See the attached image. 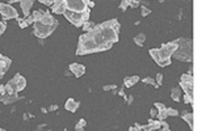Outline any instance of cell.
Listing matches in <instances>:
<instances>
[{"label":"cell","instance_id":"ffe728a7","mask_svg":"<svg viewBox=\"0 0 197 131\" xmlns=\"http://www.w3.org/2000/svg\"><path fill=\"white\" fill-rule=\"evenodd\" d=\"M180 97H181V89L179 88V86H175V88H172V91H171V98L173 101H176V102H179Z\"/></svg>","mask_w":197,"mask_h":131},{"label":"cell","instance_id":"4fadbf2b","mask_svg":"<svg viewBox=\"0 0 197 131\" xmlns=\"http://www.w3.org/2000/svg\"><path fill=\"white\" fill-rule=\"evenodd\" d=\"M52 8H53V13H55V14H63L66 12L64 0H54Z\"/></svg>","mask_w":197,"mask_h":131},{"label":"cell","instance_id":"836d02e7","mask_svg":"<svg viewBox=\"0 0 197 131\" xmlns=\"http://www.w3.org/2000/svg\"><path fill=\"white\" fill-rule=\"evenodd\" d=\"M155 107L158 109V112H160V110H164V109H166V105L162 104V102H155Z\"/></svg>","mask_w":197,"mask_h":131},{"label":"cell","instance_id":"cb8c5ba5","mask_svg":"<svg viewBox=\"0 0 197 131\" xmlns=\"http://www.w3.org/2000/svg\"><path fill=\"white\" fill-rule=\"evenodd\" d=\"M95 25L93 23H91V21H87V23H84L83 25H82V28H83V30L85 32V33H90V32H92L93 29H95Z\"/></svg>","mask_w":197,"mask_h":131},{"label":"cell","instance_id":"e0dca14e","mask_svg":"<svg viewBox=\"0 0 197 131\" xmlns=\"http://www.w3.org/2000/svg\"><path fill=\"white\" fill-rule=\"evenodd\" d=\"M19 100V94H4V96H0V101L4 102L5 105H8L11 102H14V101Z\"/></svg>","mask_w":197,"mask_h":131},{"label":"cell","instance_id":"3957f363","mask_svg":"<svg viewBox=\"0 0 197 131\" xmlns=\"http://www.w3.org/2000/svg\"><path fill=\"white\" fill-rule=\"evenodd\" d=\"M175 42H176V45H178V49L172 56L181 62H192V59H193L192 41L189 38H179Z\"/></svg>","mask_w":197,"mask_h":131},{"label":"cell","instance_id":"7bdbcfd3","mask_svg":"<svg viewBox=\"0 0 197 131\" xmlns=\"http://www.w3.org/2000/svg\"><path fill=\"white\" fill-rule=\"evenodd\" d=\"M58 109V105H52L50 106V110H57Z\"/></svg>","mask_w":197,"mask_h":131},{"label":"cell","instance_id":"7dc6e473","mask_svg":"<svg viewBox=\"0 0 197 131\" xmlns=\"http://www.w3.org/2000/svg\"><path fill=\"white\" fill-rule=\"evenodd\" d=\"M0 131H7V130H4V128H0Z\"/></svg>","mask_w":197,"mask_h":131},{"label":"cell","instance_id":"5bb4252c","mask_svg":"<svg viewBox=\"0 0 197 131\" xmlns=\"http://www.w3.org/2000/svg\"><path fill=\"white\" fill-rule=\"evenodd\" d=\"M33 4H34L33 0H21L20 2V7H21V9H23L24 17H29V12H30Z\"/></svg>","mask_w":197,"mask_h":131},{"label":"cell","instance_id":"484cf974","mask_svg":"<svg viewBox=\"0 0 197 131\" xmlns=\"http://www.w3.org/2000/svg\"><path fill=\"white\" fill-rule=\"evenodd\" d=\"M156 117H158V121H164L167 117H168V114H167V107L164 109V110H160V112H158Z\"/></svg>","mask_w":197,"mask_h":131},{"label":"cell","instance_id":"f546056e","mask_svg":"<svg viewBox=\"0 0 197 131\" xmlns=\"http://www.w3.org/2000/svg\"><path fill=\"white\" fill-rule=\"evenodd\" d=\"M128 7H129V0H122L121 5H120V9H121V11H126Z\"/></svg>","mask_w":197,"mask_h":131},{"label":"cell","instance_id":"7a4b0ae2","mask_svg":"<svg viewBox=\"0 0 197 131\" xmlns=\"http://www.w3.org/2000/svg\"><path fill=\"white\" fill-rule=\"evenodd\" d=\"M176 49H178L176 42L172 41L168 43H164V45H162L159 49H151L150 55L152 59L158 63V66H160V67H167V66L171 64V58H172L173 53L176 51Z\"/></svg>","mask_w":197,"mask_h":131},{"label":"cell","instance_id":"4dcf8cb0","mask_svg":"<svg viewBox=\"0 0 197 131\" xmlns=\"http://www.w3.org/2000/svg\"><path fill=\"white\" fill-rule=\"evenodd\" d=\"M17 21H19V25H20V28H23V29H24V28H26V26H28L26 21H25L24 18H20V17H19V18H17Z\"/></svg>","mask_w":197,"mask_h":131},{"label":"cell","instance_id":"b9f144b4","mask_svg":"<svg viewBox=\"0 0 197 131\" xmlns=\"http://www.w3.org/2000/svg\"><path fill=\"white\" fill-rule=\"evenodd\" d=\"M134 127H135L138 131H140V130H142V125H140V123H135V125H134Z\"/></svg>","mask_w":197,"mask_h":131},{"label":"cell","instance_id":"9a60e30c","mask_svg":"<svg viewBox=\"0 0 197 131\" xmlns=\"http://www.w3.org/2000/svg\"><path fill=\"white\" fill-rule=\"evenodd\" d=\"M78 107H79V102L74 98H68L64 104V109L66 110H68L70 113H75L78 110Z\"/></svg>","mask_w":197,"mask_h":131},{"label":"cell","instance_id":"f35d334b","mask_svg":"<svg viewBox=\"0 0 197 131\" xmlns=\"http://www.w3.org/2000/svg\"><path fill=\"white\" fill-rule=\"evenodd\" d=\"M4 94H5V86L0 85V96H4Z\"/></svg>","mask_w":197,"mask_h":131},{"label":"cell","instance_id":"8992f818","mask_svg":"<svg viewBox=\"0 0 197 131\" xmlns=\"http://www.w3.org/2000/svg\"><path fill=\"white\" fill-rule=\"evenodd\" d=\"M57 29V25H42L41 23H34L33 24V33L36 37H38V38H47L50 34H52L54 30Z\"/></svg>","mask_w":197,"mask_h":131},{"label":"cell","instance_id":"7402d4cb","mask_svg":"<svg viewBox=\"0 0 197 131\" xmlns=\"http://www.w3.org/2000/svg\"><path fill=\"white\" fill-rule=\"evenodd\" d=\"M45 13H46V11H42V9L36 11V12L32 14L33 21H34V23H38V21H41V20H42V17L45 16Z\"/></svg>","mask_w":197,"mask_h":131},{"label":"cell","instance_id":"e575fe53","mask_svg":"<svg viewBox=\"0 0 197 131\" xmlns=\"http://www.w3.org/2000/svg\"><path fill=\"white\" fill-rule=\"evenodd\" d=\"M84 4H85L87 8H93V7H95V3L91 2V0H84Z\"/></svg>","mask_w":197,"mask_h":131},{"label":"cell","instance_id":"8fae6325","mask_svg":"<svg viewBox=\"0 0 197 131\" xmlns=\"http://www.w3.org/2000/svg\"><path fill=\"white\" fill-rule=\"evenodd\" d=\"M68 68L70 71L74 74L75 77H80V76H83L85 74V67L83 64H79V63H71L68 66Z\"/></svg>","mask_w":197,"mask_h":131},{"label":"cell","instance_id":"ac0fdd59","mask_svg":"<svg viewBox=\"0 0 197 131\" xmlns=\"http://www.w3.org/2000/svg\"><path fill=\"white\" fill-rule=\"evenodd\" d=\"M181 118H183L189 125V127L193 130V113L192 112H184L183 114H181Z\"/></svg>","mask_w":197,"mask_h":131},{"label":"cell","instance_id":"1f68e13d","mask_svg":"<svg viewBox=\"0 0 197 131\" xmlns=\"http://www.w3.org/2000/svg\"><path fill=\"white\" fill-rule=\"evenodd\" d=\"M5 29H7V24L4 23V21H0V35L5 32Z\"/></svg>","mask_w":197,"mask_h":131},{"label":"cell","instance_id":"6da1fadb","mask_svg":"<svg viewBox=\"0 0 197 131\" xmlns=\"http://www.w3.org/2000/svg\"><path fill=\"white\" fill-rule=\"evenodd\" d=\"M118 32L120 24L116 18L96 25L92 32L80 35L76 55H87L112 49L114 43L118 42Z\"/></svg>","mask_w":197,"mask_h":131},{"label":"cell","instance_id":"277c9868","mask_svg":"<svg viewBox=\"0 0 197 131\" xmlns=\"http://www.w3.org/2000/svg\"><path fill=\"white\" fill-rule=\"evenodd\" d=\"M64 17L67 18L71 24H74L75 26L78 28H82V25L87 21H90V14H91V11L90 8L85 9L84 12L82 13H75V12H70V11H66L64 13Z\"/></svg>","mask_w":197,"mask_h":131},{"label":"cell","instance_id":"2e32d148","mask_svg":"<svg viewBox=\"0 0 197 131\" xmlns=\"http://www.w3.org/2000/svg\"><path fill=\"white\" fill-rule=\"evenodd\" d=\"M38 23H41L42 25H47V26H50V25H58V21L53 17V14H50L49 12L45 13V16H43L42 20L38 21Z\"/></svg>","mask_w":197,"mask_h":131},{"label":"cell","instance_id":"60d3db41","mask_svg":"<svg viewBox=\"0 0 197 131\" xmlns=\"http://www.w3.org/2000/svg\"><path fill=\"white\" fill-rule=\"evenodd\" d=\"M156 114H158V112L155 110V109H152V110L150 112V115H151V117H156Z\"/></svg>","mask_w":197,"mask_h":131},{"label":"cell","instance_id":"5b68a950","mask_svg":"<svg viewBox=\"0 0 197 131\" xmlns=\"http://www.w3.org/2000/svg\"><path fill=\"white\" fill-rule=\"evenodd\" d=\"M179 88L183 89L187 96H189V98L193 100L194 97V89H193V76L192 74H183L180 76V83H179Z\"/></svg>","mask_w":197,"mask_h":131},{"label":"cell","instance_id":"603a6c76","mask_svg":"<svg viewBox=\"0 0 197 131\" xmlns=\"http://www.w3.org/2000/svg\"><path fill=\"white\" fill-rule=\"evenodd\" d=\"M145 39H146V35H145L143 33H141V34H137L135 37H134V43H135L137 46L142 47V46H143V43H145Z\"/></svg>","mask_w":197,"mask_h":131},{"label":"cell","instance_id":"d4e9b609","mask_svg":"<svg viewBox=\"0 0 197 131\" xmlns=\"http://www.w3.org/2000/svg\"><path fill=\"white\" fill-rule=\"evenodd\" d=\"M142 81L145 83V84H149V85H154L155 88H158V84H156V81L152 77H150V76H147V77H145V79H142Z\"/></svg>","mask_w":197,"mask_h":131},{"label":"cell","instance_id":"74e56055","mask_svg":"<svg viewBox=\"0 0 197 131\" xmlns=\"http://www.w3.org/2000/svg\"><path fill=\"white\" fill-rule=\"evenodd\" d=\"M129 5L133 7V8H135V7L140 5V2H135V0H129Z\"/></svg>","mask_w":197,"mask_h":131},{"label":"cell","instance_id":"d6a6232c","mask_svg":"<svg viewBox=\"0 0 197 131\" xmlns=\"http://www.w3.org/2000/svg\"><path fill=\"white\" fill-rule=\"evenodd\" d=\"M156 81H158V86L163 84V75L160 74V72H159V74L156 75Z\"/></svg>","mask_w":197,"mask_h":131},{"label":"cell","instance_id":"ba28073f","mask_svg":"<svg viewBox=\"0 0 197 131\" xmlns=\"http://www.w3.org/2000/svg\"><path fill=\"white\" fill-rule=\"evenodd\" d=\"M0 14L3 20H11V18H19V12L13 8L12 5L7 3H0Z\"/></svg>","mask_w":197,"mask_h":131},{"label":"cell","instance_id":"44dd1931","mask_svg":"<svg viewBox=\"0 0 197 131\" xmlns=\"http://www.w3.org/2000/svg\"><path fill=\"white\" fill-rule=\"evenodd\" d=\"M25 86H26V80H25V77L24 76H19V79H17V93L19 92H21V91H24L25 89Z\"/></svg>","mask_w":197,"mask_h":131},{"label":"cell","instance_id":"f1b7e54d","mask_svg":"<svg viewBox=\"0 0 197 131\" xmlns=\"http://www.w3.org/2000/svg\"><path fill=\"white\" fill-rule=\"evenodd\" d=\"M87 126V122L84 121V119H79V122L76 123V126H75V128H84Z\"/></svg>","mask_w":197,"mask_h":131},{"label":"cell","instance_id":"d6986e66","mask_svg":"<svg viewBox=\"0 0 197 131\" xmlns=\"http://www.w3.org/2000/svg\"><path fill=\"white\" fill-rule=\"evenodd\" d=\"M140 81V77L138 76H130V77H125L123 79V84H125L126 88H130V86H133L134 84H137Z\"/></svg>","mask_w":197,"mask_h":131},{"label":"cell","instance_id":"d590c367","mask_svg":"<svg viewBox=\"0 0 197 131\" xmlns=\"http://www.w3.org/2000/svg\"><path fill=\"white\" fill-rule=\"evenodd\" d=\"M40 3H41V4H45V5H50V7H52L53 3H54V0H40Z\"/></svg>","mask_w":197,"mask_h":131},{"label":"cell","instance_id":"bcb514c9","mask_svg":"<svg viewBox=\"0 0 197 131\" xmlns=\"http://www.w3.org/2000/svg\"><path fill=\"white\" fill-rule=\"evenodd\" d=\"M75 131H84V128H75Z\"/></svg>","mask_w":197,"mask_h":131},{"label":"cell","instance_id":"52a82bcc","mask_svg":"<svg viewBox=\"0 0 197 131\" xmlns=\"http://www.w3.org/2000/svg\"><path fill=\"white\" fill-rule=\"evenodd\" d=\"M64 7L66 11L75 12V13H82L85 9H88L84 4V0H64Z\"/></svg>","mask_w":197,"mask_h":131},{"label":"cell","instance_id":"30bf717a","mask_svg":"<svg viewBox=\"0 0 197 131\" xmlns=\"http://www.w3.org/2000/svg\"><path fill=\"white\" fill-rule=\"evenodd\" d=\"M11 64H12L11 58L5 56V55H3V54H0V79L4 76V74L7 72V70L11 67Z\"/></svg>","mask_w":197,"mask_h":131},{"label":"cell","instance_id":"ee69618b","mask_svg":"<svg viewBox=\"0 0 197 131\" xmlns=\"http://www.w3.org/2000/svg\"><path fill=\"white\" fill-rule=\"evenodd\" d=\"M133 102V96H129V100H128V104H131Z\"/></svg>","mask_w":197,"mask_h":131},{"label":"cell","instance_id":"7c38bea8","mask_svg":"<svg viewBox=\"0 0 197 131\" xmlns=\"http://www.w3.org/2000/svg\"><path fill=\"white\" fill-rule=\"evenodd\" d=\"M162 127V121H154V119H149L147 125L142 126L143 131H156Z\"/></svg>","mask_w":197,"mask_h":131},{"label":"cell","instance_id":"ab89813d","mask_svg":"<svg viewBox=\"0 0 197 131\" xmlns=\"http://www.w3.org/2000/svg\"><path fill=\"white\" fill-rule=\"evenodd\" d=\"M192 101H193V100H191V98H189V96H187V94H184V102H185V104H189V102H192Z\"/></svg>","mask_w":197,"mask_h":131},{"label":"cell","instance_id":"4316f807","mask_svg":"<svg viewBox=\"0 0 197 131\" xmlns=\"http://www.w3.org/2000/svg\"><path fill=\"white\" fill-rule=\"evenodd\" d=\"M167 114H168V117H178L179 112L173 107H167Z\"/></svg>","mask_w":197,"mask_h":131},{"label":"cell","instance_id":"f6af8a7d","mask_svg":"<svg viewBox=\"0 0 197 131\" xmlns=\"http://www.w3.org/2000/svg\"><path fill=\"white\" fill-rule=\"evenodd\" d=\"M129 131H138V130H137L135 127H130V130H129Z\"/></svg>","mask_w":197,"mask_h":131},{"label":"cell","instance_id":"9c48e42d","mask_svg":"<svg viewBox=\"0 0 197 131\" xmlns=\"http://www.w3.org/2000/svg\"><path fill=\"white\" fill-rule=\"evenodd\" d=\"M20 74H16L13 76V79H11L5 86V94H16L17 93V79H19Z\"/></svg>","mask_w":197,"mask_h":131},{"label":"cell","instance_id":"83f0119b","mask_svg":"<svg viewBox=\"0 0 197 131\" xmlns=\"http://www.w3.org/2000/svg\"><path fill=\"white\" fill-rule=\"evenodd\" d=\"M150 13H151V11L147 8V7H146V5H141V14H142V17H146Z\"/></svg>","mask_w":197,"mask_h":131},{"label":"cell","instance_id":"8d00e7d4","mask_svg":"<svg viewBox=\"0 0 197 131\" xmlns=\"http://www.w3.org/2000/svg\"><path fill=\"white\" fill-rule=\"evenodd\" d=\"M111 89H117V85H114V84L104 85V91H111Z\"/></svg>","mask_w":197,"mask_h":131}]
</instances>
